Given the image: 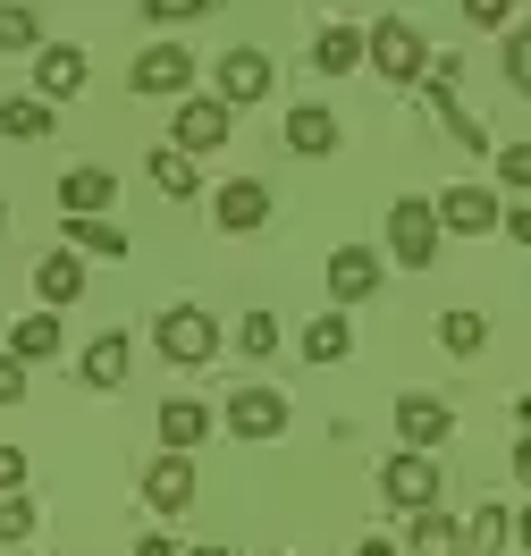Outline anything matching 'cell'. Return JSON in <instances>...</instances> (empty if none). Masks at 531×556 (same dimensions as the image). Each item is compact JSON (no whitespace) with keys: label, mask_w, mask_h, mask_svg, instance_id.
I'll return each instance as SVG.
<instances>
[{"label":"cell","mask_w":531,"mask_h":556,"mask_svg":"<svg viewBox=\"0 0 531 556\" xmlns=\"http://www.w3.org/2000/svg\"><path fill=\"white\" fill-rule=\"evenodd\" d=\"M439 346H447V354H481V346H490V320L472 313V304L439 313Z\"/></svg>","instance_id":"cell-27"},{"label":"cell","mask_w":531,"mask_h":556,"mask_svg":"<svg viewBox=\"0 0 531 556\" xmlns=\"http://www.w3.org/2000/svg\"><path fill=\"white\" fill-rule=\"evenodd\" d=\"M35 93H42L51 110L85 93V51H76V42H42V60H35Z\"/></svg>","instance_id":"cell-16"},{"label":"cell","mask_w":531,"mask_h":556,"mask_svg":"<svg viewBox=\"0 0 531 556\" xmlns=\"http://www.w3.org/2000/svg\"><path fill=\"white\" fill-rule=\"evenodd\" d=\"M237 354H245V363H270V354H279V320L245 313V320H237Z\"/></svg>","instance_id":"cell-31"},{"label":"cell","mask_w":531,"mask_h":556,"mask_svg":"<svg viewBox=\"0 0 531 556\" xmlns=\"http://www.w3.org/2000/svg\"><path fill=\"white\" fill-rule=\"evenodd\" d=\"M262 556H287V548H262Z\"/></svg>","instance_id":"cell-45"},{"label":"cell","mask_w":531,"mask_h":556,"mask_svg":"<svg viewBox=\"0 0 531 556\" xmlns=\"http://www.w3.org/2000/svg\"><path fill=\"white\" fill-rule=\"evenodd\" d=\"M136 556H177V548L161 540V531H152V540H136Z\"/></svg>","instance_id":"cell-41"},{"label":"cell","mask_w":531,"mask_h":556,"mask_svg":"<svg viewBox=\"0 0 531 556\" xmlns=\"http://www.w3.org/2000/svg\"><path fill=\"white\" fill-rule=\"evenodd\" d=\"M456 548H464V531L439 515V506H422V515H414V540H405V556H456Z\"/></svg>","instance_id":"cell-25"},{"label":"cell","mask_w":531,"mask_h":556,"mask_svg":"<svg viewBox=\"0 0 531 556\" xmlns=\"http://www.w3.org/2000/svg\"><path fill=\"white\" fill-rule=\"evenodd\" d=\"M287 152H295V161H329V152H338V110H320V102H295L287 110Z\"/></svg>","instance_id":"cell-15"},{"label":"cell","mask_w":531,"mask_h":556,"mask_svg":"<svg viewBox=\"0 0 531 556\" xmlns=\"http://www.w3.org/2000/svg\"><path fill=\"white\" fill-rule=\"evenodd\" d=\"M143 497H152L161 515H186V506H194V464H186L177 447H161L152 464H143Z\"/></svg>","instance_id":"cell-13"},{"label":"cell","mask_w":531,"mask_h":556,"mask_svg":"<svg viewBox=\"0 0 531 556\" xmlns=\"http://www.w3.org/2000/svg\"><path fill=\"white\" fill-rule=\"evenodd\" d=\"M0 219H9V203H0Z\"/></svg>","instance_id":"cell-46"},{"label":"cell","mask_w":531,"mask_h":556,"mask_svg":"<svg viewBox=\"0 0 531 556\" xmlns=\"http://www.w3.org/2000/svg\"><path fill=\"white\" fill-rule=\"evenodd\" d=\"M212 439V405H194V396H161V447L194 455Z\"/></svg>","instance_id":"cell-19"},{"label":"cell","mask_w":531,"mask_h":556,"mask_svg":"<svg viewBox=\"0 0 531 556\" xmlns=\"http://www.w3.org/2000/svg\"><path fill=\"white\" fill-rule=\"evenodd\" d=\"M0 136L9 143H51V102H42V93H9V102H0Z\"/></svg>","instance_id":"cell-22"},{"label":"cell","mask_w":531,"mask_h":556,"mask_svg":"<svg viewBox=\"0 0 531 556\" xmlns=\"http://www.w3.org/2000/svg\"><path fill=\"white\" fill-rule=\"evenodd\" d=\"M515 481L531 489V430H523V439H515Z\"/></svg>","instance_id":"cell-39"},{"label":"cell","mask_w":531,"mask_h":556,"mask_svg":"<svg viewBox=\"0 0 531 556\" xmlns=\"http://www.w3.org/2000/svg\"><path fill=\"white\" fill-rule=\"evenodd\" d=\"M127 363H136V338H127V329H102L93 346L76 354V380H85V388H118V380H127Z\"/></svg>","instance_id":"cell-18"},{"label":"cell","mask_w":531,"mask_h":556,"mask_svg":"<svg viewBox=\"0 0 531 556\" xmlns=\"http://www.w3.org/2000/svg\"><path fill=\"white\" fill-rule=\"evenodd\" d=\"M9 489H26V455L17 447H0V497H9Z\"/></svg>","instance_id":"cell-38"},{"label":"cell","mask_w":531,"mask_h":556,"mask_svg":"<svg viewBox=\"0 0 531 556\" xmlns=\"http://www.w3.org/2000/svg\"><path fill=\"white\" fill-rule=\"evenodd\" d=\"M0 540H35V497H26V489L0 497Z\"/></svg>","instance_id":"cell-35"},{"label":"cell","mask_w":531,"mask_h":556,"mask_svg":"<svg viewBox=\"0 0 531 556\" xmlns=\"http://www.w3.org/2000/svg\"><path fill=\"white\" fill-rule=\"evenodd\" d=\"M363 60L389 76V85H422V60H430V42L405 26V17H380L371 35H363Z\"/></svg>","instance_id":"cell-4"},{"label":"cell","mask_w":531,"mask_h":556,"mask_svg":"<svg viewBox=\"0 0 531 556\" xmlns=\"http://www.w3.org/2000/svg\"><path fill=\"white\" fill-rule=\"evenodd\" d=\"M35 295H42V313H68L76 295H85V253H68V244L42 253L35 262Z\"/></svg>","instance_id":"cell-17"},{"label":"cell","mask_w":531,"mask_h":556,"mask_svg":"<svg viewBox=\"0 0 531 556\" xmlns=\"http://www.w3.org/2000/svg\"><path fill=\"white\" fill-rule=\"evenodd\" d=\"M0 51H42V9L0 0Z\"/></svg>","instance_id":"cell-29"},{"label":"cell","mask_w":531,"mask_h":556,"mask_svg":"<svg viewBox=\"0 0 531 556\" xmlns=\"http://www.w3.org/2000/svg\"><path fill=\"white\" fill-rule=\"evenodd\" d=\"M219 421H228L237 439H279L287 430V396L279 388H237V396L219 405Z\"/></svg>","instance_id":"cell-12"},{"label":"cell","mask_w":531,"mask_h":556,"mask_svg":"<svg viewBox=\"0 0 531 556\" xmlns=\"http://www.w3.org/2000/svg\"><path fill=\"white\" fill-rule=\"evenodd\" d=\"M212 219L228 228V237H253V228H270V186L262 177H228L212 194Z\"/></svg>","instance_id":"cell-11"},{"label":"cell","mask_w":531,"mask_h":556,"mask_svg":"<svg viewBox=\"0 0 531 556\" xmlns=\"http://www.w3.org/2000/svg\"><path fill=\"white\" fill-rule=\"evenodd\" d=\"M127 85H136L143 102H186V85H194V60H186L177 42H152L136 68H127Z\"/></svg>","instance_id":"cell-8"},{"label":"cell","mask_w":531,"mask_h":556,"mask_svg":"<svg viewBox=\"0 0 531 556\" xmlns=\"http://www.w3.org/2000/svg\"><path fill=\"white\" fill-rule=\"evenodd\" d=\"M110 203H118V177L110 169H68L60 177V211H76V219H102Z\"/></svg>","instance_id":"cell-20"},{"label":"cell","mask_w":531,"mask_h":556,"mask_svg":"<svg viewBox=\"0 0 531 556\" xmlns=\"http://www.w3.org/2000/svg\"><path fill=\"white\" fill-rule=\"evenodd\" d=\"M17 396H26V363L0 346V405H17Z\"/></svg>","instance_id":"cell-37"},{"label":"cell","mask_w":531,"mask_h":556,"mask_svg":"<svg viewBox=\"0 0 531 556\" xmlns=\"http://www.w3.org/2000/svg\"><path fill=\"white\" fill-rule=\"evenodd\" d=\"M506 228H515V244L531 253V211H506Z\"/></svg>","instance_id":"cell-40"},{"label":"cell","mask_w":531,"mask_h":556,"mask_svg":"<svg viewBox=\"0 0 531 556\" xmlns=\"http://www.w3.org/2000/svg\"><path fill=\"white\" fill-rule=\"evenodd\" d=\"M152 346L194 371V363H212V354H219V320L203 313V304H169V313L152 320Z\"/></svg>","instance_id":"cell-3"},{"label":"cell","mask_w":531,"mask_h":556,"mask_svg":"<svg viewBox=\"0 0 531 556\" xmlns=\"http://www.w3.org/2000/svg\"><path fill=\"white\" fill-rule=\"evenodd\" d=\"M456 85H464V60H456V51H430V60H422V93H430V110H439L447 143H456V152H497L490 127H481V118L456 102Z\"/></svg>","instance_id":"cell-1"},{"label":"cell","mask_w":531,"mask_h":556,"mask_svg":"<svg viewBox=\"0 0 531 556\" xmlns=\"http://www.w3.org/2000/svg\"><path fill=\"white\" fill-rule=\"evenodd\" d=\"M464 26H481V35H506V26H515V0H464Z\"/></svg>","instance_id":"cell-36"},{"label":"cell","mask_w":531,"mask_h":556,"mask_svg":"<svg viewBox=\"0 0 531 556\" xmlns=\"http://www.w3.org/2000/svg\"><path fill=\"white\" fill-rule=\"evenodd\" d=\"M380 295V253L371 244H338L329 253V304L346 313V304H371Z\"/></svg>","instance_id":"cell-10"},{"label":"cell","mask_w":531,"mask_h":556,"mask_svg":"<svg viewBox=\"0 0 531 556\" xmlns=\"http://www.w3.org/2000/svg\"><path fill=\"white\" fill-rule=\"evenodd\" d=\"M228 127H237V110L219 102V93H186V102H177L169 143H177V152H219V143H228Z\"/></svg>","instance_id":"cell-6"},{"label":"cell","mask_w":531,"mask_h":556,"mask_svg":"<svg viewBox=\"0 0 531 556\" xmlns=\"http://www.w3.org/2000/svg\"><path fill=\"white\" fill-rule=\"evenodd\" d=\"M515 540H523V548H531V506H523V515H515Z\"/></svg>","instance_id":"cell-43"},{"label":"cell","mask_w":531,"mask_h":556,"mask_svg":"<svg viewBox=\"0 0 531 556\" xmlns=\"http://www.w3.org/2000/svg\"><path fill=\"white\" fill-rule=\"evenodd\" d=\"M346 346H354L346 313H320L313 329H304V363H346Z\"/></svg>","instance_id":"cell-28"},{"label":"cell","mask_w":531,"mask_h":556,"mask_svg":"<svg viewBox=\"0 0 531 556\" xmlns=\"http://www.w3.org/2000/svg\"><path fill=\"white\" fill-rule=\"evenodd\" d=\"M186 556H228V548H186Z\"/></svg>","instance_id":"cell-44"},{"label":"cell","mask_w":531,"mask_h":556,"mask_svg":"<svg viewBox=\"0 0 531 556\" xmlns=\"http://www.w3.org/2000/svg\"><path fill=\"white\" fill-rule=\"evenodd\" d=\"M143 169H152V186L177 194V203L194 194V152H177V143H152V161H143Z\"/></svg>","instance_id":"cell-26"},{"label":"cell","mask_w":531,"mask_h":556,"mask_svg":"<svg viewBox=\"0 0 531 556\" xmlns=\"http://www.w3.org/2000/svg\"><path fill=\"white\" fill-rule=\"evenodd\" d=\"M9 354H17L26 371H35V363H51V354H60V313H35V320H17V329H9Z\"/></svg>","instance_id":"cell-23"},{"label":"cell","mask_w":531,"mask_h":556,"mask_svg":"<svg viewBox=\"0 0 531 556\" xmlns=\"http://www.w3.org/2000/svg\"><path fill=\"white\" fill-rule=\"evenodd\" d=\"M354 556H405V548H389V540H363V548H354Z\"/></svg>","instance_id":"cell-42"},{"label":"cell","mask_w":531,"mask_h":556,"mask_svg":"<svg viewBox=\"0 0 531 556\" xmlns=\"http://www.w3.org/2000/svg\"><path fill=\"white\" fill-rule=\"evenodd\" d=\"M497 186H506V194H531V143H497Z\"/></svg>","instance_id":"cell-34"},{"label":"cell","mask_w":531,"mask_h":556,"mask_svg":"<svg viewBox=\"0 0 531 556\" xmlns=\"http://www.w3.org/2000/svg\"><path fill=\"white\" fill-rule=\"evenodd\" d=\"M447 430H456L447 396H430V388H405V396H396V439H405V447L439 455V447H447Z\"/></svg>","instance_id":"cell-7"},{"label":"cell","mask_w":531,"mask_h":556,"mask_svg":"<svg viewBox=\"0 0 531 556\" xmlns=\"http://www.w3.org/2000/svg\"><path fill=\"white\" fill-rule=\"evenodd\" d=\"M313 68H329V76L363 68V35H354V26H329V35L313 42Z\"/></svg>","instance_id":"cell-30"},{"label":"cell","mask_w":531,"mask_h":556,"mask_svg":"<svg viewBox=\"0 0 531 556\" xmlns=\"http://www.w3.org/2000/svg\"><path fill=\"white\" fill-rule=\"evenodd\" d=\"M270 60H262V51H245V42H237V51H228V60H219V102L228 110H253L262 102V93H270Z\"/></svg>","instance_id":"cell-14"},{"label":"cell","mask_w":531,"mask_h":556,"mask_svg":"<svg viewBox=\"0 0 531 556\" xmlns=\"http://www.w3.org/2000/svg\"><path fill=\"white\" fill-rule=\"evenodd\" d=\"M143 17H152V26H194V17H212L219 0H136Z\"/></svg>","instance_id":"cell-32"},{"label":"cell","mask_w":531,"mask_h":556,"mask_svg":"<svg viewBox=\"0 0 531 556\" xmlns=\"http://www.w3.org/2000/svg\"><path fill=\"white\" fill-rule=\"evenodd\" d=\"M439 237H447V228H439L430 194H396L389 203V253L405 270H430V262H439Z\"/></svg>","instance_id":"cell-2"},{"label":"cell","mask_w":531,"mask_h":556,"mask_svg":"<svg viewBox=\"0 0 531 556\" xmlns=\"http://www.w3.org/2000/svg\"><path fill=\"white\" fill-rule=\"evenodd\" d=\"M506 540H515V515H506V506H481V515L464 522V548L456 556H506Z\"/></svg>","instance_id":"cell-24"},{"label":"cell","mask_w":531,"mask_h":556,"mask_svg":"<svg viewBox=\"0 0 531 556\" xmlns=\"http://www.w3.org/2000/svg\"><path fill=\"white\" fill-rule=\"evenodd\" d=\"M430 211H439V228H447V237H490L497 219H506V203H497L490 186H447Z\"/></svg>","instance_id":"cell-9"},{"label":"cell","mask_w":531,"mask_h":556,"mask_svg":"<svg viewBox=\"0 0 531 556\" xmlns=\"http://www.w3.org/2000/svg\"><path fill=\"white\" fill-rule=\"evenodd\" d=\"M60 237H68V253H102V262H127V228L118 219H60Z\"/></svg>","instance_id":"cell-21"},{"label":"cell","mask_w":531,"mask_h":556,"mask_svg":"<svg viewBox=\"0 0 531 556\" xmlns=\"http://www.w3.org/2000/svg\"><path fill=\"white\" fill-rule=\"evenodd\" d=\"M506 85L531 102V26H506Z\"/></svg>","instance_id":"cell-33"},{"label":"cell","mask_w":531,"mask_h":556,"mask_svg":"<svg viewBox=\"0 0 531 556\" xmlns=\"http://www.w3.org/2000/svg\"><path fill=\"white\" fill-rule=\"evenodd\" d=\"M380 497H389V506H405V515L439 506V455H422V447H396L389 464H380Z\"/></svg>","instance_id":"cell-5"}]
</instances>
